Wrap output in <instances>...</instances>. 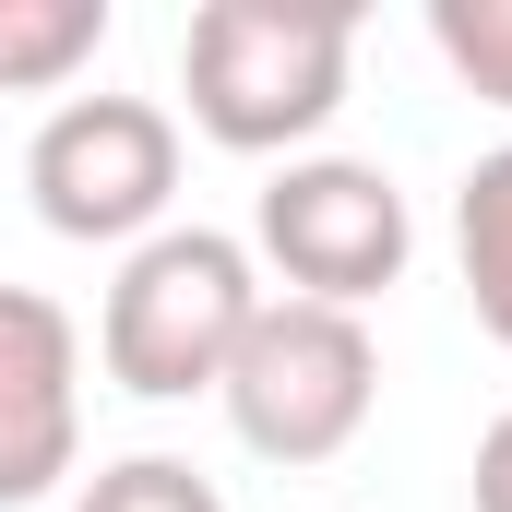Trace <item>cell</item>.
<instances>
[{
	"mask_svg": "<svg viewBox=\"0 0 512 512\" xmlns=\"http://www.w3.org/2000/svg\"><path fill=\"white\" fill-rule=\"evenodd\" d=\"M72 512H227V489L191 465V453H120V465H96Z\"/></svg>",
	"mask_w": 512,
	"mask_h": 512,
	"instance_id": "obj_9",
	"label": "cell"
},
{
	"mask_svg": "<svg viewBox=\"0 0 512 512\" xmlns=\"http://www.w3.org/2000/svg\"><path fill=\"white\" fill-rule=\"evenodd\" d=\"M465 489H477V512H512V405L477 429V477H465Z\"/></svg>",
	"mask_w": 512,
	"mask_h": 512,
	"instance_id": "obj_11",
	"label": "cell"
},
{
	"mask_svg": "<svg viewBox=\"0 0 512 512\" xmlns=\"http://www.w3.org/2000/svg\"><path fill=\"white\" fill-rule=\"evenodd\" d=\"M453 262H465L477 334L512 358V143H489V155L453 179Z\"/></svg>",
	"mask_w": 512,
	"mask_h": 512,
	"instance_id": "obj_7",
	"label": "cell"
},
{
	"mask_svg": "<svg viewBox=\"0 0 512 512\" xmlns=\"http://www.w3.org/2000/svg\"><path fill=\"white\" fill-rule=\"evenodd\" d=\"M251 262H274L286 298L370 310L417 262V215H405L393 167H370V155H286L251 203Z\"/></svg>",
	"mask_w": 512,
	"mask_h": 512,
	"instance_id": "obj_4",
	"label": "cell"
},
{
	"mask_svg": "<svg viewBox=\"0 0 512 512\" xmlns=\"http://www.w3.org/2000/svg\"><path fill=\"white\" fill-rule=\"evenodd\" d=\"M108 0H0V96H60L108 48Z\"/></svg>",
	"mask_w": 512,
	"mask_h": 512,
	"instance_id": "obj_8",
	"label": "cell"
},
{
	"mask_svg": "<svg viewBox=\"0 0 512 512\" xmlns=\"http://www.w3.org/2000/svg\"><path fill=\"white\" fill-rule=\"evenodd\" d=\"M251 310H262L251 239H227V227H155L143 251H120L96 358H108V382L143 393V405H191V393L227 382Z\"/></svg>",
	"mask_w": 512,
	"mask_h": 512,
	"instance_id": "obj_2",
	"label": "cell"
},
{
	"mask_svg": "<svg viewBox=\"0 0 512 512\" xmlns=\"http://www.w3.org/2000/svg\"><path fill=\"white\" fill-rule=\"evenodd\" d=\"M84 465V334L48 286H0V512Z\"/></svg>",
	"mask_w": 512,
	"mask_h": 512,
	"instance_id": "obj_6",
	"label": "cell"
},
{
	"mask_svg": "<svg viewBox=\"0 0 512 512\" xmlns=\"http://www.w3.org/2000/svg\"><path fill=\"white\" fill-rule=\"evenodd\" d=\"M358 72V12L346 0H203L179 36V96L191 131L227 155H310Z\"/></svg>",
	"mask_w": 512,
	"mask_h": 512,
	"instance_id": "obj_1",
	"label": "cell"
},
{
	"mask_svg": "<svg viewBox=\"0 0 512 512\" xmlns=\"http://www.w3.org/2000/svg\"><path fill=\"white\" fill-rule=\"evenodd\" d=\"M227 429L251 441L262 465H334L358 429H370V405H382V346H370V322L358 310H322V298H262L251 334H239V358H227Z\"/></svg>",
	"mask_w": 512,
	"mask_h": 512,
	"instance_id": "obj_3",
	"label": "cell"
},
{
	"mask_svg": "<svg viewBox=\"0 0 512 512\" xmlns=\"http://www.w3.org/2000/svg\"><path fill=\"white\" fill-rule=\"evenodd\" d=\"M24 191H36L48 239L143 251L179 203V120L155 96H60L24 143Z\"/></svg>",
	"mask_w": 512,
	"mask_h": 512,
	"instance_id": "obj_5",
	"label": "cell"
},
{
	"mask_svg": "<svg viewBox=\"0 0 512 512\" xmlns=\"http://www.w3.org/2000/svg\"><path fill=\"white\" fill-rule=\"evenodd\" d=\"M429 48L477 108H512V0H429Z\"/></svg>",
	"mask_w": 512,
	"mask_h": 512,
	"instance_id": "obj_10",
	"label": "cell"
}]
</instances>
